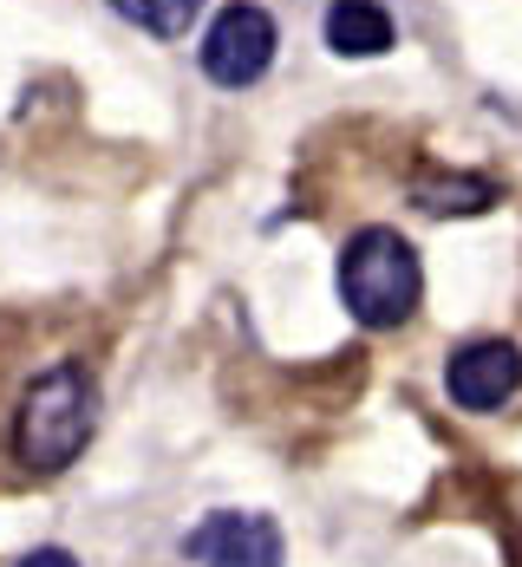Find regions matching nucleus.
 <instances>
[{
	"label": "nucleus",
	"mask_w": 522,
	"mask_h": 567,
	"mask_svg": "<svg viewBox=\"0 0 522 567\" xmlns=\"http://www.w3.org/2000/svg\"><path fill=\"white\" fill-rule=\"evenodd\" d=\"M503 183L490 176H418V209L424 216H483L497 209Z\"/></svg>",
	"instance_id": "obj_7"
},
{
	"label": "nucleus",
	"mask_w": 522,
	"mask_h": 567,
	"mask_svg": "<svg viewBox=\"0 0 522 567\" xmlns=\"http://www.w3.org/2000/svg\"><path fill=\"white\" fill-rule=\"evenodd\" d=\"M183 555L196 567H282V522L275 515H203L183 535Z\"/></svg>",
	"instance_id": "obj_4"
},
{
	"label": "nucleus",
	"mask_w": 522,
	"mask_h": 567,
	"mask_svg": "<svg viewBox=\"0 0 522 567\" xmlns=\"http://www.w3.org/2000/svg\"><path fill=\"white\" fill-rule=\"evenodd\" d=\"M327 47L347 53V59L392 53V13L379 0H334L327 7Z\"/></svg>",
	"instance_id": "obj_6"
},
{
	"label": "nucleus",
	"mask_w": 522,
	"mask_h": 567,
	"mask_svg": "<svg viewBox=\"0 0 522 567\" xmlns=\"http://www.w3.org/2000/svg\"><path fill=\"white\" fill-rule=\"evenodd\" d=\"M275 65V20H268V7H255V0H235L223 7L216 20H209V33H203V72L216 79V85H255L262 72Z\"/></svg>",
	"instance_id": "obj_3"
},
{
	"label": "nucleus",
	"mask_w": 522,
	"mask_h": 567,
	"mask_svg": "<svg viewBox=\"0 0 522 567\" xmlns=\"http://www.w3.org/2000/svg\"><path fill=\"white\" fill-rule=\"evenodd\" d=\"M20 567H79V561H72L65 548H33V555H27Z\"/></svg>",
	"instance_id": "obj_9"
},
{
	"label": "nucleus",
	"mask_w": 522,
	"mask_h": 567,
	"mask_svg": "<svg viewBox=\"0 0 522 567\" xmlns=\"http://www.w3.org/2000/svg\"><path fill=\"white\" fill-rule=\"evenodd\" d=\"M112 7L131 27L157 33V40H183V33L196 27V13H203V0H112Z\"/></svg>",
	"instance_id": "obj_8"
},
{
	"label": "nucleus",
	"mask_w": 522,
	"mask_h": 567,
	"mask_svg": "<svg viewBox=\"0 0 522 567\" xmlns=\"http://www.w3.org/2000/svg\"><path fill=\"white\" fill-rule=\"evenodd\" d=\"M444 392L458 398L464 411H497L522 392V346L510 340H470L451 352V372H444Z\"/></svg>",
	"instance_id": "obj_5"
},
{
	"label": "nucleus",
	"mask_w": 522,
	"mask_h": 567,
	"mask_svg": "<svg viewBox=\"0 0 522 567\" xmlns=\"http://www.w3.org/2000/svg\"><path fill=\"white\" fill-rule=\"evenodd\" d=\"M340 300L359 327L372 333H392L406 327L424 300V268H418V248H411L399 228H359L347 248H340Z\"/></svg>",
	"instance_id": "obj_2"
},
{
	"label": "nucleus",
	"mask_w": 522,
	"mask_h": 567,
	"mask_svg": "<svg viewBox=\"0 0 522 567\" xmlns=\"http://www.w3.org/2000/svg\"><path fill=\"white\" fill-rule=\"evenodd\" d=\"M92 431H99V385L79 359H59L27 385L20 411H13V456L33 476H59L85 456Z\"/></svg>",
	"instance_id": "obj_1"
}]
</instances>
